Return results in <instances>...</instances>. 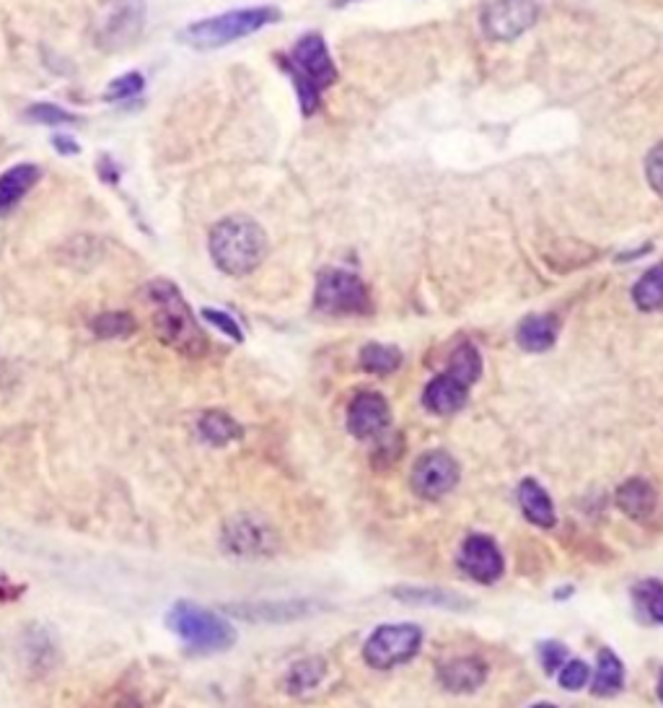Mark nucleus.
I'll return each mask as SVG.
<instances>
[{
  "instance_id": "f257e3e1",
  "label": "nucleus",
  "mask_w": 663,
  "mask_h": 708,
  "mask_svg": "<svg viewBox=\"0 0 663 708\" xmlns=\"http://www.w3.org/2000/svg\"><path fill=\"white\" fill-rule=\"evenodd\" d=\"M151 309V325L156 338L182 356L200 358L207 353V338L192 317L190 304L171 280H151L143 291Z\"/></svg>"
},
{
  "instance_id": "f03ea898",
  "label": "nucleus",
  "mask_w": 663,
  "mask_h": 708,
  "mask_svg": "<svg viewBox=\"0 0 663 708\" xmlns=\"http://www.w3.org/2000/svg\"><path fill=\"white\" fill-rule=\"evenodd\" d=\"M211 255L229 276H246L267 255V237L254 218L229 216L211 231Z\"/></svg>"
},
{
  "instance_id": "7ed1b4c3",
  "label": "nucleus",
  "mask_w": 663,
  "mask_h": 708,
  "mask_svg": "<svg viewBox=\"0 0 663 708\" xmlns=\"http://www.w3.org/2000/svg\"><path fill=\"white\" fill-rule=\"evenodd\" d=\"M280 63H283L288 76L293 78V84H296L301 112H304L306 117L314 115L319 106L321 91L330 89V86L337 81V68H334L324 39L319 35L301 37L291 55L280 60Z\"/></svg>"
},
{
  "instance_id": "20e7f679",
  "label": "nucleus",
  "mask_w": 663,
  "mask_h": 708,
  "mask_svg": "<svg viewBox=\"0 0 663 708\" xmlns=\"http://www.w3.org/2000/svg\"><path fill=\"white\" fill-rule=\"evenodd\" d=\"M275 22H280V11L272 9V5L239 9L187 26L184 31H179V42L195 47V50H216V47L237 42L241 37H250L254 31L263 29V26Z\"/></svg>"
},
{
  "instance_id": "39448f33",
  "label": "nucleus",
  "mask_w": 663,
  "mask_h": 708,
  "mask_svg": "<svg viewBox=\"0 0 663 708\" xmlns=\"http://www.w3.org/2000/svg\"><path fill=\"white\" fill-rule=\"evenodd\" d=\"M166 625L195 652H226L237 644V631L216 612L195 603H177L166 616Z\"/></svg>"
},
{
  "instance_id": "423d86ee",
  "label": "nucleus",
  "mask_w": 663,
  "mask_h": 708,
  "mask_svg": "<svg viewBox=\"0 0 663 708\" xmlns=\"http://www.w3.org/2000/svg\"><path fill=\"white\" fill-rule=\"evenodd\" d=\"M420 646H423V631L418 625H379L366 641L364 657L373 670H392V667L410 662Z\"/></svg>"
},
{
  "instance_id": "0eeeda50",
  "label": "nucleus",
  "mask_w": 663,
  "mask_h": 708,
  "mask_svg": "<svg viewBox=\"0 0 663 708\" xmlns=\"http://www.w3.org/2000/svg\"><path fill=\"white\" fill-rule=\"evenodd\" d=\"M317 309L334 317L371 312V293L358 276L347 270H324L317 280Z\"/></svg>"
},
{
  "instance_id": "6e6552de",
  "label": "nucleus",
  "mask_w": 663,
  "mask_h": 708,
  "mask_svg": "<svg viewBox=\"0 0 663 708\" xmlns=\"http://www.w3.org/2000/svg\"><path fill=\"white\" fill-rule=\"evenodd\" d=\"M539 16L537 0H493L482 11V29L490 39L508 42L532 29Z\"/></svg>"
},
{
  "instance_id": "1a4fd4ad",
  "label": "nucleus",
  "mask_w": 663,
  "mask_h": 708,
  "mask_svg": "<svg viewBox=\"0 0 663 708\" xmlns=\"http://www.w3.org/2000/svg\"><path fill=\"white\" fill-rule=\"evenodd\" d=\"M412 491L425 501H438L459 483V465L451 454L428 452L412 467Z\"/></svg>"
},
{
  "instance_id": "9d476101",
  "label": "nucleus",
  "mask_w": 663,
  "mask_h": 708,
  "mask_svg": "<svg viewBox=\"0 0 663 708\" xmlns=\"http://www.w3.org/2000/svg\"><path fill=\"white\" fill-rule=\"evenodd\" d=\"M278 540L270 524L259 522L257 517H233L224 527V547L233 556H267L275 551Z\"/></svg>"
},
{
  "instance_id": "9b49d317",
  "label": "nucleus",
  "mask_w": 663,
  "mask_h": 708,
  "mask_svg": "<svg viewBox=\"0 0 663 708\" xmlns=\"http://www.w3.org/2000/svg\"><path fill=\"white\" fill-rule=\"evenodd\" d=\"M459 566L467 577H472L480 584H493L503 577V556L500 547L495 545L493 538L487 534H472L464 540L459 553Z\"/></svg>"
},
{
  "instance_id": "f8f14e48",
  "label": "nucleus",
  "mask_w": 663,
  "mask_h": 708,
  "mask_svg": "<svg viewBox=\"0 0 663 708\" xmlns=\"http://www.w3.org/2000/svg\"><path fill=\"white\" fill-rule=\"evenodd\" d=\"M390 403L379 392H360L347 407V429L355 439H377L390 429Z\"/></svg>"
},
{
  "instance_id": "ddd939ff",
  "label": "nucleus",
  "mask_w": 663,
  "mask_h": 708,
  "mask_svg": "<svg viewBox=\"0 0 663 708\" xmlns=\"http://www.w3.org/2000/svg\"><path fill=\"white\" fill-rule=\"evenodd\" d=\"M438 680L448 693H457V696H461V693H472L485 685L487 665L477 657L451 659V662L441 667Z\"/></svg>"
},
{
  "instance_id": "4468645a",
  "label": "nucleus",
  "mask_w": 663,
  "mask_h": 708,
  "mask_svg": "<svg viewBox=\"0 0 663 708\" xmlns=\"http://www.w3.org/2000/svg\"><path fill=\"white\" fill-rule=\"evenodd\" d=\"M467 395H469V387L446 371L425 387L423 403L428 405V410L435 413V416H451V413H457L464 407Z\"/></svg>"
},
{
  "instance_id": "2eb2a0df",
  "label": "nucleus",
  "mask_w": 663,
  "mask_h": 708,
  "mask_svg": "<svg viewBox=\"0 0 663 708\" xmlns=\"http://www.w3.org/2000/svg\"><path fill=\"white\" fill-rule=\"evenodd\" d=\"M617 506L627 514L629 519H638V522H646L655 514V506H659V493L655 488L642 478H633L627 483L617 488Z\"/></svg>"
},
{
  "instance_id": "dca6fc26",
  "label": "nucleus",
  "mask_w": 663,
  "mask_h": 708,
  "mask_svg": "<svg viewBox=\"0 0 663 708\" xmlns=\"http://www.w3.org/2000/svg\"><path fill=\"white\" fill-rule=\"evenodd\" d=\"M39 177H42V172L35 164L11 166L5 175H0V216L16 208L26 198V192L39 182Z\"/></svg>"
},
{
  "instance_id": "f3484780",
  "label": "nucleus",
  "mask_w": 663,
  "mask_h": 708,
  "mask_svg": "<svg viewBox=\"0 0 663 708\" xmlns=\"http://www.w3.org/2000/svg\"><path fill=\"white\" fill-rule=\"evenodd\" d=\"M558 332H560L558 317H552V314H532V317H526L524 323L519 325L515 340H519V345L524 351L541 353L552 349L554 340H558Z\"/></svg>"
},
{
  "instance_id": "a211bd4d",
  "label": "nucleus",
  "mask_w": 663,
  "mask_h": 708,
  "mask_svg": "<svg viewBox=\"0 0 663 708\" xmlns=\"http://www.w3.org/2000/svg\"><path fill=\"white\" fill-rule=\"evenodd\" d=\"M519 504L528 522L545 527V530L558 524V514H554L552 498H549V493L537 483V480H524V483L519 485Z\"/></svg>"
},
{
  "instance_id": "6ab92c4d",
  "label": "nucleus",
  "mask_w": 663,
  "mask_h": 708,
  "mask_svg": "<svg viewBox=\"0 0 663 708\" xmlns=\"http://www.w3.org/2000/svg\"><path fill=\"white\" fill-rule=\"evenodd\" d=\"M622 685H625V667H622L617 654L601 649L599 665H596V674L591 683V693L599 698L614 696V693L622 691Z\"/></svg>"
},
{
  "instance_id": "aec40b11",
  "label": "nucleus",
  "mask_w": 663,
  "mask_h": 708,
  "mask_svg": "<svg viewBox=\"0 0 663 708\" xmlns=\"http://www.w3.org/2000/svg\"><path fill=\"white\" fill-rule=\"evenodd\" d=\"M197 429L200 437H203L207 444L216 446H226L241 439V426L231 416H226L224 410H207L205 416L200 418Z\"/></svg>"
},
{
  "instance_id": "412c9836",
  "label": "nucleus",
  "mask_w": 663,
  "mask_h": 708,
  "mask_svg": "<svg viewBox=\"0 0 663 708\" xmlns=\"http://www.w3.org/2000/svg\"><path fill=\"white\" fill-rule=\"evenodd\" d=\"M633 603L642 620L663 625V584L659 579H642L640 584H635Z\"/></svg>"
},
{
  "instance_id": "4be33fe9",
  "label": "nucleus",
  "mask_w": 663,
  "mask_h": 708,
  "mask_svg": "<svg viewBox=\"0 0 663 708\" xmlns=\"http://www.w3.org/2000/svg\"><path fill=\"white\" fill-rule=\"evenodd\" d=\"M324 672H327V665H324V659H319V657L304 659V662L293 665L291 672H288V680H285L288 693H291V696H301V693L311 691V687H317L321 683Z\"/></svg>"
},
{
  "instance_id": "5701e85b",
  "label": "nucleus",
  "mask_w": 663,
  "mask_h": 708,
  "mask_svg": "<svg viewBox=\"0 0 663 708\" xmlns=\"http://www.w3.org/2000/svg\"><path fill=\"white\" fill-rule=\"evenodd\" d=\"M448 374L457 377L459 382H464L467 387L477 382L482 374V358L472 343H461L459 349L451 353V358H448Z\"/></svg>"
},
{
  "instance_id": "b1692460",
  "label": "nucleus",
  "mask_w": 663,
  "mask_h": 708,
  "mask_svg": "<svg viewBox=\"0 0 663 708\" xmlns=\"http://www.w3.org/2000/svg\"><path fill=\"white\" fill-rule=\"evenodd\" d=\"M633 299L642 312L661 309L663 306V263L651 267V270H648L646 276L635 283Z\"/></svg>"
},
{
  "instance_id": "393cba45",
  "label": "nucleus",
  "mask_w": 663,
  "mask_h": 708,
  "mask_svg": "<svg viewBox=\"0 0 663 708\" xmlns=\"http://www.w3.org/2000/svg\"><path fill=\"white\" fill-rule=\"evenodd\" d=\"M231 616H239L244 620H288L304 616V605H231L226 607Z\"/></svg>"
},
{
  "instance_id": "a878e982",
  "label": "nucleus",
  "mask_w": 663,
  "mask_h": 708,
  "mask_svg": "<svg viewBox=\"0 0 663 708\" xmlns=\"http://www.w3.org/2000/svg\"><path fill=\"white\" fill-rule=\"evenodd\" d=\"M401 364V353L394 345H379L368 343L364 351H360V366L371 374H392L397 371Z\"/></svg>"
},
{
  "instance_id": "bb28decb",
  "label": "nucleus",
  "mask_w": 663,
  "mask_h": 708,
  "mask_svg": "<svg viewBox=\"0 0 663 708\" xmlns=\"http://www.w3.org/2000/svg\"><path fill=\"white\" fill-rule=\"evenodd\" d=\"M136 327H138L136 319H132V314L127 312H104L91 323V330L104 340L130 338L132 332H136Z\"/></svg>"
},
{
  "instance_id": "cd10ccee",
  "label": "nucleus",
  "mask_w": 663,
  "mask_h": 708,
  "mask_svg": "<svg viewBox=\"0 0 663 708\" xmlns=\"http://www.w3.org/2000/svg\"><path fill=\"white\" fill-rule=\"evenodd\" d=\"M399 599H405V603H425V605H441V607H464L467 603L461 597H454V594H444L438 590H405V592H397Z\"/></svg>"
},
{
  "instance_id": "c85d7f7f",
  "label": "nucleus",
  "mask_w": 663,
  "mask_h": 708,
  "mask_svg": "<svg viewBox=\"0 0 663 708\" xmlns=\"http://www.w3.org/2000/svg\"><path fill=\"white\" fill-rule=\"evenodd\" d=\"M560 685L565 687V691H581V687L588 685V678H591V670H588L586 662H581V659H571V662H565L560 667Z\"/></svg>"
},
{
  "instance_id": "c756f323",
  "label": "nucleus",
  "mask_w": 663,
  "mask_h": 708,
  "mask_svg": "<svg viewBox=\"0 0 663 708\" xmlns=\"http://www.w3.org/2000/svg\"><path fill=\"white\" fill-rule=\"evenodd\" d=\"M143 91V76L140 73H127V76L117 78L115 84L106 89V99L110 102H123V99H132Z\"/></svg>"
},
{
  "instance_id": "7c9ffc66",
  "label": "nucleus",
  "mask_w": 663,
  "mask_h": 708,
  "mask_svg": "<svg viewBox=\"0 0 663 708\" xmlns=\"http://www.w3.org/2000/svg\"><path fill=\"white\" fill-rule=\"evenodd\" d=\"M26 117L31 123H44V125H63V123H76V117L71 112L60 110L55 104H35L26 110Z\"/></svg>"
},
{
  "instance_id": "2f4dec72",
  "label": "nucleus",
  "mask_w": 663,
  "mask_h": 708,
  "mask_svg": "<svg viewBox=\"0 0 663 708\" xmlns=\"http://www.w3.org/2000/svg\"><path fill=\"white\" fill-rule=\"evenodd\" d=\"M539 657H541V667L547 672H560V667L568 662V649L560 644V641H547V644L539 646Z\"/></svg>"
},
{
  "instance_id": "473e14b6",
  "label": "nucleus",
  "mask_w": 663,
  "mask_h": 708,
  "mask_svg": "<svg viewBox=\"0 0 663 708\" xmlns=\"http://www.w3.org/2000/svg\"><path fill=\"white\" fill-rule=\"evenodd\" d=\"M646 175H648V182H651L653 190L663 198V140L655 146L651 153H648Z\"/></svg>"
},
{
  "instance_id": "72a5a7b5",
  "label": "nucleus",
  "mask_w": 663,
  "mask_h": 708,
  "mask_svg": "<svg viewBox=\"0 0 663 708\" xmlns=\"http://www.w3.org/2000/svg\"><path fill=\"white\" fill-rule=\"evenodd\" d=\"M203 317H205L207 323H211V325H216L220 332H226V336L237 340V343H241V340H244V336H241V330H239V325L233 323V319L229 317V314L216 312V309H205V312H203Z\"/></svg>"
},
{
  "instance_id": "f704fd0d",
  "label": "nucleus",
  "mask_w": 663,
  "mask_h": 708,
  "mask_svg": "<svg viewBox=\"0 0 663 708\" xmlns=\"http://www.w3.org/2000/svg\"><path fill=\"white\" fill-rule=\"evenodd\" d=\"M68 140H71V138H55V146H58V149H60V151H68V153H76V151H78V146H71V143H68Z\"/></svg>"
},
{
  "instance_id": "c9c22d12",
  "label": "nucleus",
  "mask_w": 663,
  "mask_h": 708,
  "mask_svg": "<svg viewBox=\"0 0 663 708\" xmlns=\"http://www.w3.org/2000/svg\"><path fill=\"white\" fill-rule=\"evenodd\" d=\"M659 698L663 700V674H661V680H659Z\"/></svg>"
},
{
  "instance_id": "e433bc0d",
  "label": "nucleus",
  "mask_w": 663,
  "mask_h": 708,
  "mask_svg": "<svg viewBox=\"0 0 663 708\" xmlns=\"http://www.w3.org/2000/svg\"><path fill=\"white\" fill-rule=\"evenodd\" d=\"M532 708H558V706H552V704H537V706H532Z\"/></svg>"
},
{
  "instance_id": "4c0bfd02",
  "label": "nucleus",
  "mask_w": 663,
  "mask_h": 708,
  "mask_svg": "<svg viewBox=\"0 0 663 708\" xmlns=\"http://www.w3.org/2000/svg\"><path fill=\"white\" fill-rule=\"evenodd\" d=\"M343 3H350V0H334V5H343Z\"/></svg>"
},
{
  "instance_id": "58836bf2",
  "label": "nucleus",
  "mask_w": 663,
  "mask_h": 708,
  "mask_svg": "<svg viewBox=\"0 0 663 708\" xmlns=\"http://www.w3.org/2000/svg\"><path fill=\"white\" fill-rule=\"evenodd\" d=\"M0 590H3V581H0Z\"/></svg>"
}]
</instances>
